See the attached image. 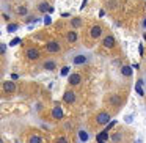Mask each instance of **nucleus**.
I'll return each instance as SVG.
<instances>
[{
  "label": "nucleus",
  "instance_id": "nucleus-32",
  "mask_svg": "<svg viewBox=\"0 0 146 143\" xmlns=\"http://www.w3.org/2000/svg\"><path fill=\"white\" fill-rule=\"evenodd\" d=\"M11 79H13V80H17V79H19V76H17V74H13V76H11Z\"/></svg>",
  "mask_w": 146,
  "mask_h": 143
},
{
  "label": "nucleus",
  "instance_id": "nucleus-5",
  "mask_svg": "<svg viewBox=\"0 0 146 143\" xmlns=\"http://www.w3.org/2000/svg\"><path fill=\"white\" fill-rule=\"evenodd\" d=\"M57 66H58V63H57L55 58H47V60L42 61V68H44L46 71H55Z\"/></svg>",
  "mask_w": 146,
  "mask_h": 143
},
{
  "label": "nucleus",
  "instance_id": "nucleus-7",
  "mask_svg": "<svg viewBox=\"0 0 146 143\" xmlns=\"http://www.w3.org/2000/svg\"><path fill=\"white\" fill-rule=\"evenodd\" d=\"M101 35H102V27L101 25H93L91 30H90V36L94 38V39H98Z\"/></svg>",
  "mask_w": 146,
  "mask_h": 143
},
{
  "label": "nucleus",
  "instance_id": "nucleus-20",
  "mask_svg": "<svg viewBox=\"0 0 146 143\" xmlns=\"http://www.w3.org/2000/svg\"><path fill=\"white\" fill-rule=\"evenodd\" d=\"M7 30H8L10 33H14L16 30H19V24H14V22L8 24V25H7Z\"/></svg>",
  "mask_w": 146,
  "mask_h": 143
},
{
  "label": "nucleus",
  "instance_id": "nucleus-6",
  "mask_svg": "<svg viewBox=\"0 0 146 143\" xmlns=\"http://www.w3.org/2000/svg\"><path fill=\"white\" fill-rule=\"evenodd\" d=\"M63 101L66 102V104H74V102H76V93H74L72 90H68V91H64Z\"/></svg>",
  "mask_w": 146,
  "mask_h": 143
},
{
  "label": "nucleus",
  "instance_id": "nucleus-24",
  "mask_svg": "<svg viewBox=\"0 0 146 143\" xmlns=\"http://www.w3.org/2000/svg\"><path fill=\"white\" fill-rule=\"evenodd\" d=\"M5 52H7V44H3V43H0V55H3Z\"/></svg>",
  "mask_w": 146,
  "mask_h": 143
},
{
  "label": "nucleus",
  "instance_id": "nucleus-30",
  "mask_svg": "<svg viewBox=\"0 0 146 143\" xmlns=\"http://www.w3.org/2000/svg\"><path fill=\"white\" fill-rule=\"evenodd\" d=\"M140 25H141L143 30H146V17H143V19H141V24H140Z\"/></svg>",
  "mask_w": 146,
  "mask_h": 143
},
{
  "label": "nucleus",
  "instance_id": "nucleus-3",
  "mask_svg": "<svg viewBox=\"0 0 146 143\" xmlns=\"http://www.w3.org/2000/svg\"><path fill=\"white\" fill-rule=\"evenodd\" d=\"M46 51L50 52V54H58V52L61 51V46L58 41H55V39H52V41H49L47 44H46Z\"/></svg>",
  "mask_w": 146,
  "mask_h": 143
},
{
  "label": "nucleus",
  "instance_id": "nucleus-31",
  "mask_svg": "<svg viewBox=\"0 0 146 143\" xmlns=\"http://www.w3.org/2000/svg\"><path fill=\"white\" fill-rule=\"evenodd\" d=\"M27 22H32V21H33V22H36V19H35V17H33V16H29V17H27Z\"/></svg>",
  "mask_w": 146,
  "mask_h": 143
},
{
  "label": "nucleus",
  "instance_id": "nucleus-13",
  "mask_svg": "<svg viewBox=\"0 0 146 143\" xmlns=\"http://www.w3.org/2000/svg\"><path fill=\"white\" fill-rule=\"evenodd\" d=\"M121 74H123L124 77H130V76H132V66L124 65V66L121 68Z\"/></svg>",
  "mask_w": 146,
  "mask_h": 143
},
{
  "label": "nucleus",
  "instance_id": "nucleus-34",
  "mask_svg": "<svg viewBox=\"0 0 146 143\" xmlns=\"http://www.w3.org/2000/svg\"><path fill=\"white\" fill-rule=\"evenodd\" d=\"M143 82H145V85H146V76H145V80H143ZM145 91H146V90H145Z\"/></svg>",
  "mask_w": 146,
  "mask_h": 143
},
{
  "label": "nucleus",
  "instance_id": "nucleus-33",
  "mask_svg": "<svg viewBox=\"0 0 146 143\" xmlns=\"http://www.w3.org/2000/svg\"><path fill=\"white\" fill-rule=\"evenodd\" d=\"M138 51H140V55H143V46L140 44V47H138Z\"/></svg>",
  "mask_w": 146,
  "mask_h": 143
},
{
  "label": "nucleus",
  "instance_id": "nucleus-11",
  "mask_svg": "<svg viewBox=\"0 0 146 143\" xmlns=\"http://www.w3.org/2000/svg\"><path fill=\"white\" fill-rule=\"evenodd\" d=\"M3 91L5 93H14L16 91V83L13 80H8V82L3 83Z\"/></svg>",
  "mask_w": 146,
  "mask_h": 143
},
{
  "label": "nucleus",
  "instance_id": "nucleus-14",
  "mask_svg": "<svg viewBox=\"0 0 146 143\" xmlns=\"http://www.w3.org/2000/svg\"><path fill=\"white\" fill-rule=\"evenodd\" d=\"M88 138H90V135H88V132H86V130H83V129H80L79 130V140L82 143H86L88 142Z\"/></svg>",
  "mask_w": 146,
  "mask_h": 143
},
{
  "label": "nucleus",
  "instance_id": "nucleus-15",
  "mask_svg": "<svg viewBox=\"0 0 146 143\" xmlns=\"http://www.w3.org/2000/svg\"><path fill=\"white\" fill-rule=\"evenodd\" d=\"M66 41L68 43H76L77 41V33L74 32V30H71V32L66 33Z\"/></svg>",
  "mask_w": 146,
  "mask_h": 143
},
{
  "label": "nucleus",
  "instance_id": "nucleus-2",
  "mask_svg": "<svg viewBox=\"0 0 146 143\" xmlns=\"http://www.w3.org/2000/svg\"><path fill=\"white\" fill-rule=\"evenodd\" d=\"M111 120V115L108 113V112H99L98 115H96V123L101 124V126H105V124H108V121Z\"/></svg>",
  "mask_w": 146,
  "mask_h": 143
},
{
  "label": "nucleus",
  "instance_id": "nucleus-8",
  "mask_svg": "<svg viewBox=\"0 0 146 143\" xmlns=\"http://www.w3.org/2000/svg\"><path fill=\"white\" fill-rule=\"evenodd\" d=\"M68 82H69L71 85H79V83L82 82V76H80V74H77V72L69 74V77H68Z\"/></svg>",
  "mask_w": 146,
  "mask_h": 143
},
{
  "label": "nucleus",
  "instance_id": "nucleus-21",
  "mask_svg": "<svg viewBox=\"0 0 146 143\" xmlns=\"http://www.w3.org/2000/svg\"><path fill=\"white\" fill-rule=\"evenodd\" d=\"M29 143H42V138L39 135H32L29 138Z\"/></svg>",
  "mask_w": 146,
  "mask_h": 143
},
{
  "label": "nucleus",
  "instance_id": "nucleus-10",
  "mask_svg": "<svg viewBox=\"0 0 146 143\" xmlns=\"http://www.w3.org/2000/svg\"><path fill=\"white\" fill-rule=\"evenodd\" d=\"M52 118L54 120H63V110H61L60 105H55L52 108Z\"/></svg>",
  "mask_w": 146,
  "mask_h": 143
},
{
  "label": "nucleus",
  "instance_id": "nucleus-4",
  "mask_svg": "<svg viewBox=\"0 0 146 143\" xmlns=\"http://www.w3.org/2000/svg\"><path fill=\"white\" fill-rule=\"evenodd\" d=\"M25 55H27V58H29V60H38L39 57H41V52H39V49L38 47H29L25 51Z\"/></svg>",
  "mask_w": 146,
  "mask_h": 143
},
{
  "label": "nucleus",
  "instance_id": "nucleus-36",
  "mask_svg": "<svg viewBox=\"0 0 146 143\" xmlns=\"http://www.w3.org/2000/svg\"><path fill=\"white\" fill-rule=\"evenodd\" d=\"M0 35H2V33H0Z\"/></svg>",
  "mask_w": 146,
  "mask_h": 143
},
{
  "label": "nucleus",
  "instance_id": "nucleus-17",
  "mask_svg": "<svg viewBox=\"0 0 146 143\" xmlns=\"http://www.w3.org/2000/svg\"><path fill=\"white\" fill-rule=\"evenodd\" d=\"M16 13L19 14V16H27V14H29V8H27L25 5H21V7L16 8Z\"/></svg>",
  "mask_w": 146,
  "mask_h": 143
},
{
  "label": "nucleus",
  "instance_id": "nucleus-16",
  "mask_svg": "<svg viewBox=\"0 0 146 143\" xmlns=\"http://www.w3.org/2000/svg\"><path fill=\"white\" fill-rule=\"evenodd\" d=\"M141 85H145V82H143V79H140L138 82H137V85H135V90H137V93H138L140 96H145V90L141 88Z\"/></svg>",
  "mask_w": 146,
  "mask_h": 143
},
{
  "label": "nucleus",
  "instance_id": "nucleus-25",
  "mask_svg": "<svg viewBox=\"0 0 146 143\" xmlns=\"http://www.w3.org/2000/svg\"><path fill=\"white\" fill-rule=\"evenodd\" d=\"M69 69H71L69 66H63V69H61V76H68V74H69Z\"/></svg>",
  "mask_w": 146,
  "mask_h": 143
},
{
  "label": "nucleus",
  "instance_id": "nucleus-27",
  "mask_svg": "<svg viewBox=\"0 0 146 143\" xmlns=\"http://www.w3.org/2000/svg\"><path fill=\"white\" fill-rule=\"evenodd\" d=\"M111 140H113V142H119V140H121V134H115V135L111 137Z\"/></svg>",
  "mask_w": 146,
  "mask_h": 143
},
{
  "label": "nucleus",
  "instance_id": "nucleus-22",
  "mask_svg": "<svg viewBox=\"0 0 146 143\" xmlns=\"http://www.w3.org/2000/svg\"><path fill=\"white\" fill-rule=\"evenodd\" d=\"M108 101H110V102H113V104H115V105H116V107H118V105H119V104H121V99H119V98H118V96H111V98H110V99H108Z\"/></svg>",
  "mask_w": 146,
  "mask_h": 143
},
{
  "label": "nucleus",
  "instance_id": "nucleus-18",
  "mask_svg": "<svg viewBox=\"0 0 146 143\" xmlns=\"http://www.w3.org/2000/svg\"><path fill=\"white\" fill-rule=\"evenodd\" d=\"M49 7H50V5H49L47 2H39L38 3V11L39 13H46V11H49Z\"/></svg>",
  "mask_w": 146,
  "mask_h": 143
},
{
  "label": "nucleus",
  "instance_id": "nucleus-12",
  "mask_svg": "<svg viewBox=\"0 0 146 143\" xmlns=\"http://www.w3.org/2000/svg\"><path fill=\"white\" fill-rule=\"evenodd\" d=\"M107 140H108V132H105V130H102L101 134L96 135V142L98 143H107Z\"/></svg>",
  "mask_w": 146,
  "mask_h": 143
},
{
  "label": "nucleus",
  "instance_id": "nucleus-1",
  "mask_svg": "<svg viewBox=\"0 0 146 143\" xmlns=\"http://www.w3.org/2000/svg\"><path fill=\"white\" fill-rule=\"evenodd\" d=\"M93 58V54L88 51H76L71 54V61H72L74 66H83V65L90 63Z\"/></svg>",
  "mask_w": 146,
  "mask_h": 143
},
{
  "label": "nucleus",
  "instance_id": "nucleus-26",
  "mask_svg": "<svg viewBox=\"0 0 146 143\" xmlns=\"http://www.w3.org/2000/svg\"><path fill=\"white\" fill-rule=\"evenodd\" d=\"M44 24H46V25H50V24H52V19H50V16H49V14L44 17Z\"/></svg>",
  "mask_w": 146,
  "mask_h": 143
},
{
  "label": "nucleus",
  "instance_id": "nucleus-28",
  "mask_svg": "<svg viewBox=\"0 0 146 143\" xmlns=\"http://www.w3.org/2000/svg\"><path fill=\"white\" fill-rule=\"evenodd\" d=\"M115 124H116V123H115V121H111V123H110V124H107V127H105V129H104V130H105V132H108V130H110V129H111V127H113V126H115Z\"/></svg>",
  "mask_w": 146,
  "mask_h": 143
},
{
  "label": "nucleus",
  "instance_id": "nucleus-9",
  "mask_svg": "<svg viewBox=\"0 0 146 143\" xmlns=\"http://www.w3.org/2000/svg\"><path fill=\"white\" fill-rule=\"evenodd\" d=\"M102 44H104V47H107V49H111V47H115V44H116V41H115V38L111 35H108V36H105L104 38V41H102Z\"/></svg>",
  "mask_w": 146,
  "mask_h": 143
},
{
  "label": "nucleus",
  "instance_id": "nucleus-19",
  "mask_svg": "<svg viewBox=\"0 0 146 143\" xmlns=\"http://www.w3.org/2000/svg\"><path fill=\"white\" fill-rule=\"evenodd\" d=\"M71 25H72L74 29H79V27L82 25V19H80V17H72V19H71Z\"/></svg>",
  "mask_w": 146,
  "mask_h": 143
},
{
  "label": "nucleus",
  "instance_id": "nucleus-35",
  "mask_svg": "<svg viewBox=\"0 0 146 143\" xmlns=\"http://www.w3.org/2000/svg\"><path fill=\"white\" fill-rule=\"evenodd\" d=\"M0 143H3V138H0Z\"/></svg>",
  "mask_w": 146,
  "mask_h": 143
},
{
  "label": "nucleus",
  "instance_id": "nucleus-29",
  "mask_svg": "<svg viewBox=\"0 0 146 143\" xmlns=\"http://www.w3.org/2000/svg\"><path fill=\"white\" fill-rule=\"evenodd\" d=\"M57 143H68V138L66 137H60V138L57 140Z\"/></svg>",
  "mask_w": 146,
  "mask_h": 143
},
{
  "label": "nucleus",
  "instance_id": "nucleus-23",
  "mask_svg": "<svg viewBox=\"0 0 146 143\" xmlns=\"http://www.w3.org/2000/svg\"><path fill=\"white\" fill-rule=\"evenodd\" d=\"M21 43H22V39H21V38H14V39H11L10 46H17V44H21Z\"/></svg>",
  "mask_w": 146,
  "mask_h": 143
}]
</instances>
